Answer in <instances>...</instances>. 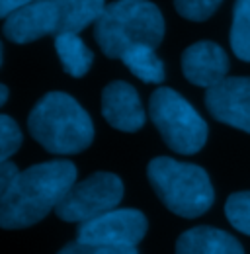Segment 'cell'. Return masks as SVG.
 Here are the masks:
<instances>
[{
	"label": "cell",
	"mask_w": 250,
	"mask_h": 254,
	"mask_svg": "<svg viewBox=\"0 0 250 254\" xmlns=\"http://www.w3.org/2000/svg\"><path fill=\"white\" fill-rule=\"evenodd\" d=\"M76 166L70 160H51L22 170L12 186L0 193V225L24 229L39 223L76 182Z\"/></svg>",
	"instance_id": "obj_1"
},
{
	"label": "cell",
	"mask_w": 250,
	"mask_h": 254,
	"mask_svg": "<svg viewBox=\"0 0 250 254\" xmlns=\"http://www.w3.org/2000/svg\"><path fill=\"white\" fill-rule=\"evenodd\" d=\"M33 139L53 155H74L90 147L94 126L84 108L64 92L43 96L28 118Z\"/></svg>",
	"instance_id": "obj_2"
},
{
	"label": "cell",
	"mask_w": 250,
	"mask_h": 254,
	"mask_svg": "<svg viewBox=\"0 0 250 254\" xmlns=\"http://www.w3.org/2000/svg\"><path fill=\"white\" fill-rule=\"evenodd\" d=\"M94 37L108 57L122 59L135 45H158L164 37V18L149 0H118L104 8Z\"/></svg>",
	"instance_id": "obj_3"
},
{
	"label": "cell",
	"mask_w": 250,
	"mask_h": 254,
	"mask_svg": "<svg viewBox=\"0 0 250 254\" xmlns=\"http://www.w3.org/2000/svg\"><path fill=\"white\" fill-rule=\"evenodd\" d=\"M147 176L160 201L176 215L193 219L213 205V186L203 168L168 157L151 160Z\"/></svg>",
	"instance_id": "obj_4"
},
{
	"label": "cell",
	"mask_w": 250,
	"mask_h": 254,
	"mask_svg": "<svg viewBox=\"0 0 250 254\" xmlns=\"http://www.w3.org/2000/svg\"><path fill=\"white\" fill-rule=\"evenodd\" d=\"M151 120L164 143L180 153L193 155L207 141V126L193 106L172 88H158L149 102Z\"/></svg>",
	"instance_id": "obj_5"
},
{
	"label": "cell",
	"mask_w": 250,
	"mask_h": 254,
	"mask_svg": "<svg viewBox=\"0 0 250 254\" xmlns=\"http://www.w3.org/2000/svg\"><path fill=\"white\" fill-rule=\"evenodd\" d=\"M124 197V184L116 174L96 172L74 184L57 205L59 219L68 223H86L114 211Z\"/></svg>",
	"instance_id": "obj_6"
},
{
	"label": "cell",
	"mask_w": 250,
	"mask_h": 254,
	"mask_svg": "<svg viewBox=\"0 0 250 254\" xmlns=\"http://www.w3.org/2000/svg\"><path fill=\"white\" fill-rule=\"evenodd\" d=\"M147 233V219L137 209H114L78 227V241L110 247H137Z\"/></svg>",
	"instance_id": "obj_7"
},
{
	"label": "cell",
	"mask_w": 250,
	"mask_h": 254,
	"mask_svg": "<svg viewBox=\"0 0 250 254\" xmlns=\"http://www.w3.org/2000/svg\"><path fill=\"white\" fill-rule=\"evenodd\" d=\"M205 106L211 116L231 127L250 133V78H225L205 94Z\"/></svg>",
	"instance_id": "obj_8"
},
{
	"label": "cell",
	"mask_w": 250,
	"mask_h": 254,
	"mask_svg": "<svg viewBox=\"0 0 250 254\" xmlns=\"http://www.w3.org/2000/svg\"><path fill=\"white\" fill-rule=\"evenodd\" d=\"M61 16L53 0H33L12 12L4 22V35L14 43H30L43 35H59Z\"/></svg>",
	"instance_id": "obj_9"
},
{
	"label": "cell",
	"mask_w": 250,
	"mask_h": 254,
	"mask_svg": "<svg viewBox=\"0 0 250 254\" xmlns=\"http://www.w3.org/2000/svg\"><path fill=\"white\" fill-rule=\"evenodd\" d=\"M182 70L191 84L213 88L227 78L229 57L213 41H197L182 55Z\"/></svg>",
	"instance_id": "obj_10"
},
{
	"label": "cell",
	"mask_w": 250,
	"mask_h": 254,
	"mask_svg": "<svg viewBox=\"0 0 250 254\" xmlns=\"http://www.w3.org/2000/svg\"><path fill=\"white\" fill-rule=\"evenodd\" d=\"M102 114L120 131H137L145 124V112L137 90L124 80L110 82L102 92Z\"/></svg>",
	"instance_id": "obj_11"
},
{
	"label": "cell",
	"mask_w": 250,
	"mask_h": 254,
	"mask_svg": "<svg viewBox=\"0 0 250 254\" xmlns=\"http://www.w3.org/2000/svg\"><path fill=\"white\" fill-rule=\"evenodd\" d=\"M176 254H245L241 243L213 227H193L180 235Z\"/></svg>",
	"instance_id": "obj_12"
},
{
	"label": "cell",
	"mask_w": 250,
	"mask_h": 254,
	"mask_svg": "<svg viewBox=\"0 0 250 254\" xmlns=\"http://www.w3.org/2000/svg\"><path fill=\"white\" fill-rule=\"evenodd\" d=\"M61 16L62 33H78L88 28L92 22H98L106 2L104 0H53Z\"/></svg>",
	"instance_id": "obj_13"
},
{
	"label": "cell",
	"mask_w": 250,
	"mask_h": 254,
	"mask_svg": "<svg viewBox=\"0 0 250 254\" xmlns=\"http://www.w3.org/2000/svg\"><path fill=\"white\" fill-rule=\"evenodd\" d=\"M55 47L64 70L70 76H84L94 63L92 51L84 45L78 33H62L55 37Z\"/></svg>",
	"instance_id": "obj_14"
},
{
	"label": "cell",
	"mask_w": 250,
	"mask_h": 254,
	"mask_svg": "<svg viewBox=\"0 0 250 254\" xmlns=\"http://www.w3.org/2000/svg\"><path fill=\"white\" fill-rule=\"evenodd\" d=\"M124 64L143 82H162L164 80V64L156 57L155 47L151 45H135L122 55Z\"/></svg>",
	"instance_id": "obj_15"
},
{
	"label": "cell",
	"mask_w": 250,
	"mask_h": 254,
	"mask_svg": "<svg viewBox=\"0 0 250 254\" xmlns=\"http://www.w3.org/2000/svg\"><path fill=\"white\" fill-rule=\"evenodd\" d=\"M225 215L237 231L250 235V191H237L229 195L225 203Z\"/></svg>",
	"instance_id": "obj_16"
},
{
	"label": "cell",
	"mask_w": 250,
	"mask_h": 254,
	"mask_svg": "<svg viewBox=\"0 0 250 254\" xmlns=\"http://www.w3.org/2000/svg\"><path fill=\"white\" fill-rule=\"evenodd\" d=\"M231 47L241 61L250 63V20L233 12L231 28Z\"/></svg>",
	"instance_id": "obj_17"
},
{
	"label": "cell",
	"mask_w": 250,
	"mask_h": 254,
	"mask_svg": "<svg viewBox=\"0 0 250 254\" xmlns=\"http://www.w3.org/2000/svg\"><path fill=\"white\" fill-rule=\"evenodd\" d=\"M223 0H174L176 10L180 16L193 22H203L211 14H215Z\"/></svg>",
	"instance_id": "obj_18"
},
{
	"label": "cell",
	"mask_w": 250,
	"mask_h": 254,
	"mask_svg": "<svg viewBox=\"0 0 250 254\" xmlns=\"http://www.w3.org/2000/svg\"><path fill=\"white\" fill-rule=\"evenodd\" d=\"M0 160H8L22 145V133L12 118L2 116L0 118Z\"/></svg>",
	"instance_id": "obj_19"
},
{
	"label": "cell",
	"mask_w": 250,
	"mask_h": 254,
	"mask_svg": "<svg viewBox=\"0 0 250 254\" xmlns=\"http://www.w3.org/2000/svg\"><path fill=\"white\" fill-rule=\"evenodd\" d=\"M59 254H137L135 247H110V245H94V243H82L74 241L66 245Z\"/></svg>",
	"instance_id": "obj_20"
},
{
	"label": "cell",
	"mask_w": 250,
	"mask_h": 254,
	"mask_svg": "<svg viewBox=\"0 0 250 254\" xmlns=\"http://www.w3.org/2000/svg\"><path fill=\"white\" fill-rule=\"evenodd\" d=\"M18 174L20 172H18L16 164H12L10 160L0 162V193H4V191L12 186V182L16 180Z\"/></svg>",
	"instance_id": "obj_21"
},
{
	"label": "cell",
	"mask_w": 250,
	"mask_h": 254,
	"mask_svg": "<svg viewBox=\"0 0 250 254\" xmlns=\"http://www.w3.org/2000/svg\"><path fill=\"white\" fill-rule=\"evenodd\" d=\"M31 2H33V0H0V16H2V18H8L12 12H16V10L28 6Z\"/></svg>",
	"instance_id": "obj_22"
},
{
	"label": "cell",
	"mask_w": 250,
	"mask_h": 254,
	"mask_svg": "<svg viewBox=\"0 0 250 254\" xmlns=\"http://www.w3.org/2000/svg\"><path fill=\"white\" fill-rule=\"evenodd\" d=\"M235 14L245 16L247 20H250V0H237L235 4Z\"/></svg>",
	"instance_id": "obj_23"
},
{
	"label": "cell",
	"mask_w": 250,
	"mask_h": 254,
	"mask_svg": "<svg viewBox=\"0 0 250 254\" xmlns=\"http://www.w3.org/2000/svg\"><path fill=\"white\" fill-rule=\"evenodd\" d=\"M6 100H8V88L2 84V86H0V104L4 106V104H6Z\"/></svg>",
	"instance_id": "obj_24"
}]
</instances>
